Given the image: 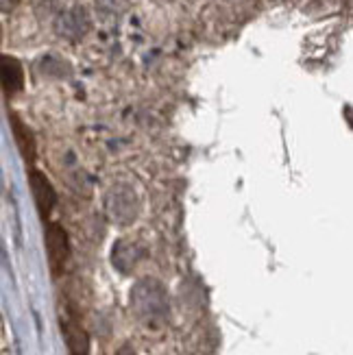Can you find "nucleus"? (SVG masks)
Instances as JSON below:
<instances>
[{
  "label": "nucleus",
  "mask_w": 353,
  "mask_h": 355,
  "mask_svg": "<svg viewBox=\"0 0 353 355\" xmlns=\"http://www.w3.org/2000/svg\"><path fill=\"white\" fill-rule=\"evenodd\" d=\"M142 251L137 249L135 244L131 242H118L114 246V266L120 268L122 272H129L135 264H137V259H140Z\"/></svg>",
  "instance_id": "8"
},
{
  "label": "nucleus",
  "mask_w": 353,
  "mask_h": 355,
  "mask_svg": "<svg viewBox=\"0 0 353 355\" xmlns=\"http://www.w3.org/2000/svg\"><path fill=\"white\" fill-rule=\"evenodd\" d=\"M20 0H0V7H3V13H9L13 11L15 7H18Z\"/></svg>",
  "instance_id": "11"
},
{
  "label": "nucleus",
  "mask_w": 353,
  "mask_h": 355,
  "mask_svg": "<svg viewBox=\"0 0 353 355\" xmlns=\"http://www.w3.org/2000/svg\"><path fill=\"white\" fill-rule=\"evenodd\" d=\"M64 331H66V340H68V345H70V349L74 353H87V336L83 334V329L79 325L66 322Z\"/></svg>",
  "instance_id": "9"
},
{
  "label": "nucleus",
  "mask_w": 353,
  "mask_h": 355,
  "mask_svg": "<svg viewBox=\"0 0 353 355\" xmlns=\"http://www.w3.org/2000/svg\"><path fill=\"white\" fill-rule=\"evenodd\" d=\"M44 240H46V253H49L51 270L57 277V275L64 272V266H66L68 255H70L68 234H66V229L61 227L59 223H49Z\"/></svg>",
  "instance_id": "4"
},
{
  "label": "nucleus",
  "mask_w": 353,
  "mask_h": 355,
  "mask_svg": "<svg viewBox=\"0 0 353 355\" xmlns=\"http://www.w3.org/2000/svg\"><path fill=\"white\" fill-rule=\"evenodd\" d=\"M105 214L114 225L127 227L135 223L137 214H140V198L135 190L127 183L112 185L105 194Z\"/></svg>",
  "instance_id": "2"
},
{
  "label": "nucleus",
  "mask_w": 353,
  "mask_h": 355,
  "mask_svg": "<svg viewBox=\"0 0 353 355\" xmlns=\"http://www.w3.org/2000/svg\"><path fill=\"white\" fill-rule=\"evenodd\" d=\"M89 28H92V18H89L87 9L81 5H74V7L59 11L55 18V33L59 37L70 40V42L83 40L89 33Z\"/></svg>",
  "instance_id": "3"
},
{
  "label": "nucleus",
  "mask_w": 353,
  "mask_h": 355,
  "mask_svg": "<svg viewBox=\"0 0 353 355\" xmlns=\"http://www.w3.org/2000/svg\"><path fill=\"white\" fill-rule=\"evenodd\" d=\"M0 74H3V89H5L7 96L15 94V92H20L24 87V70H22V64L15 57L3 55Z\"/></svg>",
  "instance_id": "6"
},
{
  "label": "nucleus",
  "mask_w": 353,
  "mask_h": 355,
  "mask_svg": "<svg viewBox=\"0 0 353 355\" xmlns=\"http://www.w3.org/2000/svg\"><path fill=\"white\" fill-rule=\"evenodd\" d=\"M98 9L107 15V11L116 13L118 11V0H98Z\"/></svg>",
  "instance_id": "10"
},
{
  "label": "nucleus",
  "mask_w": 353,
  "mask_h": 355,
  "mask_svg": "<svg viewBox=\"0 0 353 355\" xmlns=\"http://www.w3.org/2000/svg\"><path fill=\"white\" fill-rule=\"evenodd\" d=\"M74 355H85V353H74Z\"/></svg>",
  "instance_id": "12"
},
{
  "label": "nucleus",
  "mask_w": 353,
  "mask_h": 355,
  "mask_svg": "<svg viewBox=\"0 0 353 355\" xmlns=\"http://www.w3.org/2000/svg\"><path fill=\"white\" fill-rule=\"evenodd\" d=\"M28 185H31V192H33L35 205L42 214V218H46L57 203V192L53 188L51 179L46 177L42 171H37V168H33V171L28 173Z\"/></svg>",
  "instance_id": "5"
},
{
  "label": "nucleus",
  "mask_w": 353,
  "mask_h": 355,
  "mask_svg": "<svg viewBox=\"0 0 353 355\" xmlns=\"http://www.w3.org/2000/svg\"><path fill=\"white\" fill-rule=\"evenodd\" d=\"M131 310L146 327H162L171 314L166 288L157 279H140L131 288Z\"/></svg>",
  "instance_id": "1"
},
{
  "label": "nucleus",
  "mask_w": 353,
  "mask_h": 355,
  "mask_svg": "<svg viewBox=\"0 0 353 355\" xmlns=\"http://www.w3.org/2000/svg\"><path fill=\"white\" fill-rule=\"evenodd\" d=\"M9 125H11V133H13V140L18 144V150L22 153V157L26 162H35V140L31 131L24 127V122L15 116V114H9Z\"/></svg>",
  "instance_id": "7"
}]
</instances>
